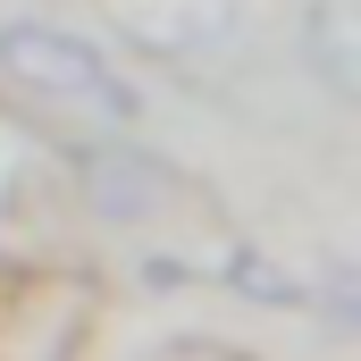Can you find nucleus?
<instances>
[{"mask_svg": "<svg viewBox=\"0 0 361 361\" xmlns=\"http://www.w3.org/2000/svg\"><path fill=\"white\" fill-rule=\"evenodd\" d=\"M92 8L143 59H219L244 34V0H92Z\"/></svg>", "mask_w": 361, "mask_h": 361, "instance_id": "2", "label": "nucleus"}, {"mask_svg": "<svg viewBox=\"0 0 361 361\" xmlns=\"http://www.w3.org/2000/svg\"><path fill=\"white\" fill-rule=\"evenodd\" d=\"M85 193H92L101 219H152L177 185H169L160 160H143L135 143H92L85 152Z\"/></svg>", "mask_w": 361, "mask_h": 361, "instance_id": "3", "label": "nucleus"}, {"mask_svg": "<svg viewBox=\"0 0 361 361\" xmlns=\"http://www.w3.org/2000/svg\"><path fill=\"white\" fill-rule=\"evenodd\" d=\"M0 85H17L42 109H85L101 126H135V92L109 68V51L85 42L76 25H51V17H8L0 25Z\"/></svg>", "mask_w": 361, "mask_h": 361, "instance_id": "1", "label": "nucleus"}, {"mask_svg": "<svg viewBox=\"0 0 361 361\" xmlns=\"http://www.w3.org/2000/svg\"><path fill=\"white\" fill-rule=\"evenodd\" d=\"M302 59L319 68V85L361 101V0H311L302 17Z\"/></svg>", "mask_w": 361, "mask_h": 361, "instance_id": "4", "label": "nucleus"}]
</instances>
